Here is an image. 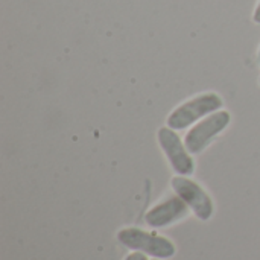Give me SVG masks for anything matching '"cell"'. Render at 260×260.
Masks as SVG:
<instances>
[{
	"mask_svg": "<svg viewBox=\"0 0 260 260\" xmlns=\"http://www.w3.org/2000/svg\"><path fill=\"white\" fill-rule=\"evenodd\" d=\"M222 99L216 93H203L198 94L187 102L181 104L177 107L168 117V126L178 131L184 129L195 122L201 120L203 117H207L209 114L221 110L222 107Z\"/></svg>",
	"mask_w": 260,
	"mask_h": 260,
	"instance_id": "obj_1",
	"label": "cell"
},
{
	"mask_svg": "<svg viewBox=\"0 0 260 260\" xmlns=\"http://www.w3.org/2000/svg\"><path fill=\"white\" fill-rule=\"evenodd\" d=\"M117 241L133 251H140L155 259H171L175 254V245L169 239L140 229L120 230L117 233Z\"/></svg>",
	"mask_w": 260,
	"mask_h": 260,
	"instance_id": "obj_2",
	"label": "cell"
},
{
	"mask_svg": "<svg viewBox=\"0 0 260 260\" xmlns=\"http://www.w3.org/2000/svg\"><path fill=\"white\" fill-rule=\"evenodd\" d=\"M230 120L232 116L225 110H218L200 120L193 128L189 129L184 137V145L187 151L190 154H200L218 134H221L227 128Z\"/></svg>",
	"mask_w": 260,
	"mask_h": 260,
	"instance_id": "obj_3",
	"label": "cell"
},
{
	"mask_svg": "<svg viewBox=\"0 0 260 260\" xmlns=\"http://www.w3.org/2000/svg\"><path fill=\"white\" fill-rule=\"evenodd\" d=\"M157 139H158V143H160L165 155L168 157L172 169L177 174L184 175V177L193 174L195 163H193L192 157L189 155L186 145H183V140L175 133V129H172L169 126H163L158 129Z\"/></svg>",
	"mask_w": 260,
	"mask_h": 260,
	"instance_id": "obj_4",
	"label": "cell"
},
{
	"mask_svg": "<svg viewBox=\"0 0 260 260\" xmlns=\"http://www.w3.org/2000/svg\"><path fill=\"white\" fill-rule=\"evenodd\" d=\"M171 184L175 193L193 210L198 219L209 221L212 218L213 215L212 198L207 195V192H204V189L198 183L186 178L184 175H178L172 178Z\"/></svg>",
	"mask_w": 260,
	"mask_h": 260,
	"instance_id": "obj_5",
	"label": "cell"
},
{
	"mask_svg": "<svg viewBox=\"0 0 260 260\" xmlns=\"http://www.w3.org/2000/svg\"><path fill=\"white\" fill-rule=\"evenodd\" d=\"M187 209H189V206L177 195V197H171L166 201L152 207L146 213L145 219H146V224L151 225L152 229H160V227H166V225L174 224V222L180 221L181 218H184L187 215Z\"/></svg>",
	"mask_w": 260,
	"mask_h": 260,
	"instance_id": "obj_6",
	"label": "cell"
},
{
	"mask_svg": "<svg viewBox=\"0 0 260 260\" xmlns=\"http://www.w3.org/2000/svg\"><path fill=\"white\" fill-rule=\"evenodd\" d=\"M125 260H148L146 259V254L145 253H140V251H134V253H131L128 257Z\"/></svg>",
	"mask_w": 260,
	"mask_h": 260,
	"instance_id": "obj_7",
	"label": "cell"
},
{
	"mask_svg": "<svg viewBox=\"0 0 260 260\" xmlns=\"http://www.w3.org/2000/svg\"><path fill=\"white\" fill-rule=\"evenodd\" d=\"M253 20H254V23L260 24V0H259V3H257V6H256V9H254V14H253Z\"/></svg>",
	"mask_w": 260,
	"mask_h": 260,
	"instance_id": "obj_8",
	"label": "cell"
},
{
	"mask_svg": "<svg viewBox=\"0 0 260 260\" xmlns=\"http://www.w3.org/2000/svg\"><path fill=\"white\" fill-rule=\"evenodd\" d=\"M259 62H260V49H259Z\"/></svg>",
	"mask_w": 260,
	"mask_h": 260,
	"instance_id": "obj_9",
	"label": "cell"
},
{
	"mask_svg": "<svg viewBox=\"0 0 260 260\" xmlns=\"http://www.w3.org/2000/svg\"><path fill=\"white\" fill-rule=\"evenodd\" d=\"M259 84H260V78H259Z\"/></svg>",
	"mask_w": 260,
	"mask_h": 260,
	"instance_id": "obj_10",
	"label": "cell"
},
{
	"mask_svg": "<svg viewBox=\"0 0 260 260\" xmlns=\"http://www.w3.org/2000/svg\"><path fill=\"white\" fill-rule=\"evenodd\" d=\"M154 260H158V259H154Z\"/></svg>",
	"mask_w": 260,
	"mask_h": 260,
	"instance_id": "obj_11",
	"label": "cell"
}]
</instances>
